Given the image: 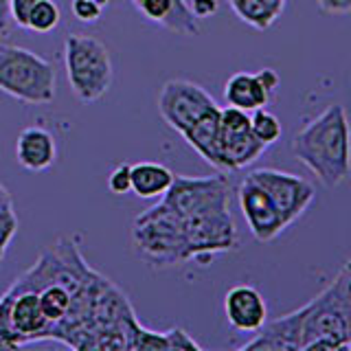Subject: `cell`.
<instances>
[{"instance_id":"obj_22","label":"cell","mask_w":351,"mask_h":351,"mask_svg":"<svg viewBox=\"0 0 351 351\" xmlns=\"http://www.w3.org/2000/svg\"><path fill=\"white\" fill-rule=\"evenodd\" d=\"M250 132L259 143L270 147L281 138L283 130H281V121L277 114L270 112L266 108H257V110H252V114H250Z\"/></svg>"},{"instance_id":"obj_2","label":"cell","mask_w":351,"mask_h":351,"mask_svg":"<svg viewBox=\"0 0 351 351\" xmlns=\"http://www.w3.org/2000/svg\"><path fill=\"white\" fill-rule=\"evenodd\" d=\"M301 351L351 349V268L345 263L327 288L303 305Z\"/></svg>"},{"instance_id":"obj_30","label":"cell","mask_w":351,"mask_h":351,"mask_svg":"<svg viewBox=\"0 0 351 351\" xmlns=\"http://www.w3.org/2000/svg\"><path fill=\"white\" fill-rule=\"evenodd\" d=\"M191 9V14L197 18V20H204V18H211L219 11V3L217 0H191V3H186Z\"/></svg>"},{"instance_id":"obj_33","label":"cell","mask_w":351,"mask_h":351,"mask_svg":"<svg viewBox=\"0 0 351 351\" xmlns=\"http://www.w3.org/2000/svg\"><path fill=\"white\" fill-rule=\"evenodd\" d=\"M11 11H9V0H0V36H7L11 31Z\"/></svg>"},{"instance_id":"obj_35","label":"cell","mask_w":351,"mask_h":351,"mask_svg":"<svg viewBox=\"0 0 351 351\" xmlns=\"http://www.w3.org/2000/svg\"><path fill=\"white\" fill-rule=\"evenodd\" d=\"M93 3H97L99 7H108V5H110V0H93Z\"/></svg>"},{"instance_id":"obj_28","label":"cell","mask_w":351,"mask_h":351,"mask_svg":"<svg viewBox=\"0 0 351 351\" xmlns=\"http://www.w3.org/2000/svg\"><path fill=\"white\" fill-rule=\"evenodd\" d=\"M71 11H73V16L80 22L93 25V22H97L99 18H101L104 7H99L97 3H93V0H73Z\"/></svg>"},{"instance_id":"obj_20","label":"cell","mask_w":351,"mask_h":351,"mask_svg":"<svg viewBox=\"0 0 351 351\" xmlns=\"http://www.w3.org/2000/svg\"><path fill=\"white\" fill-rule=\"evenodd\" d=\"M38 299H40L44 316L49 318V338H51L53 327L58 325L66 314H69L71 303H73V294L66 288H62V285L53 283V285H47V288H42L38 292Z\"/></svg>"},{"instance_id":"obj_9","label":"cell","mask_w":351,"mask_h":351,"mask_svg":"<svg viewBox=\"0 0 351 351\" xmlns=\"http://www.w3.org/2000/svg\"><path fill=\"white\" fill-rule=\"evenodd\" d=\"M248 176L268 193L272 204L277 206L279 215L283 217L285 226L294 224L310 208V204L316 197V186L307 178H301L296 173L263 167V169H255Z\"/></svg>"},{"instance_id":"obj_26","label":"cell","mask_w":351,"mask_h":351,"mask_svg":"<svg viewBox=\"0 0 351 351\" xmlns=\"http://www.w3.org/2000/svg\"><path fill=\"white\" fill-rule=\"evenodd\" d=\"M165 338H167V349H176V351H202V347L195 343L193 336L182 327H171L165 332Z\"/></svg>"},{"instance_id":"obj_8","label":"cell","mask_w":351,"mask_h":351,"mask_svg":"<svg viewBox=\"0 0 351 351\" xmlns=\"http://www.w3.org/2000/svg\"><path fill=\"white\" fill-rule=\"evenodd\" d=\"M182 235L186 250H189V261L213 257L217 252L233 250L239 244L230 208L182 217Z\"/></svg>"},{"instance_id":"obj_18","label":"cell","mask_w":351,"mask_h":351,"mask_svg":"<svg viewBox=\"0 0 351 351\" xmlns=\"http://www.w3.org/2000/svg\"><path fill=\"white\" fill-rule=\"evenodd\" d=\"M224 97L228 106L246 110V112H252L257 108H266L272 99V95L263 86L259 73H246V71L228 77V82L224 86Z\"/></svg>"},{"instance_id":"obj_13","label":"cell","mask_w":351,"mask_h":351,"mask_svg":"<svg viewBox=\"0 0 351 351\" xmlns=\"http://www.w3.org/2000/svg\"><path fill=\"white\" fill-rule=\"evenodd\" d=\"M224 312L226 321L237 332L255 334L257 329L266 323L268 318V305L263 294L255 285L241 283L230 288L224 296Z\"/></svg>"},{"instance_id":"obj_1","label":"cell","mask_w":351,"mask_h":351,"mask_svg":"<svg viewBox=\"0 0 351 351\" xmlns=\"http://www.w3.org/2000/svg\"><path fill=\"white\" fill-rule=\"evenodd\" d=\"M296 160L310 169L318 182L334 189L349 176V123L343 106H327L305 123L292 141Z\"/></svg>"},{"instance_id":"obj_14","label":"cell","mask_w":351,"mask_h":351,"mask_svg":"<svg viewBox=\"0 0 351 351\" xmlns=\"http://www.w3.org/2000/svg\"><path fill=\"white\" fill-rule=\"evenodd\" d=\"M11 294V327L20 340V345L36 343V340H49V318L44 316L42 305L38 299V292L31 290H14L9 288Z\"/></svg>"},{"instance_id":"obj_32","label":"cell","mask_w":351,"mask_h":351,"mask_svg":"<svg viewBox=\"0 0 351 351\" xmlns=\"http://www.w3.org/2000/svg\"><path fill=\"white\" fill-rule=\"evenodd\" d=\"M257 73H259V77H261L263 86H266V90H268L270 95L277 93V88H279V75H277V71L263 69V71H257Z\"/></svg>"},{"instance_id":"obj_27","label":"cell","mask_w":351,"mask_h":351,"mask_svg":"<svg viewBox=\"0 0 351 351\" xmlns=\"http://www.w3.org/2000/svg\"><path fill=\"white\" fill-rule=\"evenodd\" d=\"M108 189L114 195H125L132 191V178H130V165H117L108 176Z\"/></svg>"},{"instance_id":"obj_25","label":"cell","mask_w":351,"mask_h":351,"mask_svg":"<svg viewBox=\"0 0 351 351\" xmlns=\"http://www.w3.org/2000/svg\"><path fill=\"white\" fill-rule=\"evenodd\" d=\"M16 230H18V217L14 211V202L9 200L5 204H0V263L5 259L7 246L14 239Z\"/></svg>"},{"instance_id":"obj_12","label":"cell","mask_w":351,"mask_h":351,"mask_svg":"<svg viewBox=\"0 0 351 351\" xmlns=\"http://www.w3.org/2000/svg\"><path fill=\"white\" fill-rule=\"evenodd\" d=\"M303 318L305 310L299 307L285 316L263 323L255 338L241 347V351H301L303 345Z\"/></svg>"},{"instance_id":"obj_17","label":"cell","mask_w":351,"mask_h":351,"mask_svg":"<svg viewBox=\"0 0 351 351\" xmlns=\"http://www.w3.org/2000/svg\"><path fill=\"white\" fill-rule=\"evenodd\" d=\"M268 147L259 143L252 132H239V134H219V160H222V173L244 169L255 162Z\"/></svg>"},{"instance_id":"obj_3","label":"cell","mask_w":351,"mask_h":351,"mask_svg":"<svg viewBox=\"0 0 351 351\" xmlns=\"http://www.w3.org/2000/svg\"><path fill=\"white\" fill-rule=\"evenodd\" d=\"M132 241L138 255L152 266H180L189 261L182 235V217L162 200L134 219Z\"/></svg>"},{"instance_id":"obj_15","label":"cell","mask_w":351,"mask_h":351,"mask_svg":"<svg viewBox=\"0 0 351 351\" xmlns=\"http://www.w3.org/2000/svg\"><path fill=\"white\" fill-rule=\"evenodd\" d=\"M58 156V145L49 130L40 125H31L20 132L16 141V158L29 171L49 169Z\"/></svg>"},{"instance_id":"obj_7","label":"cell","mask_w":351,"mask_h":351,"mask_svg":"<svg viewBox=\"0 0 351 351\" xmlns=\"http://www.w3.org/2000/svg\"><path fill=\"white\" fill-rule=\"evenodd\" d=\"M162 202L171 206L180 217L226 211L230 208V184L222 173L208 176V178L173 176L169 189L162 195Z\"/></svg>"},{"instance_id":"obj_23","label":"cell","mask_w":351,"mask_h":351,"mask_svg":"<svg viewBox=\"0 0 351 351\" xmlns=\"http://www.w3.org/2000/svg\"><path fill=\"white\" fill-rule=\"evenodd\" d=\"M60 20H62V11L55 0H38L27 18V29L36 33H49L53 29H58Z\"/></svg>"},{"instance_id":"obj_19","label":"cell","mask_w":351,"mask_h":351,"mask_svg":"<svg viewBox=\"0 0 351 351\" xmlns=\"http://www.w3.org/2000/svg\"><path fill=\"white\" fill-rule=\"evenodd\" d=\"M173 171L162 162L143 160L130 165V178H132V193L138 197H162L173 180Z\"/></svg>"},{"instance_id":"obj_21","label":"cell","mask_w":351,"mask_h":351,"mask_svg":"<svg viewBox=\"0 0 351 351\" xmlns=\"http://www.w3.org/2000/svg\"><path fill=\"white\" fill-rule=\"evenodd\" d=\"M230 5H233L235 14L241 20L248 22L255 29H268L279 18L277 11L263 3V0H230Z\"/></svg>"},{"instance_id":"obj_10","label":"cell","mask_w":351,"mask_h":351,"mask_svg":"<svg viewBox=\"0 0 351 351\" xmlns=\"http://www.w3.org/2000/svg\"><path fill=\"white\" fill-rule=\"evenodd\" d=\"M158 112L162 121L178 134L200 119L206 110H211L215 99L208 95L200 84L189 80H169L158 93Z\"/></svg>"},{"instance_id":"obj_31","label":"cell","mask_w":351,"mask_h":351,"mask_svg":"<svg viewBox=\"0 0 351 351\" xmlns=\"http://www.w3.org/2000/svg\"><path fill=\"white\" fill-rule=\"evenodd\" d=\"M316 5L332 16H347L351 11V0H316Z\"/></svg>"},{"instance_id":"obj_6","label":"cell","mask_w":351,"mask_h":351,"mask_svg":"<svg viewBox=\"0 0 351 351\" xmlns=\"http://www.w3.org/2000/svg\"><path fill=\"white\" fill-rule=\"evenodd\" d=\"M95 274L97 272L88 268V263L82 257V252L77 248L75 241L64 237L49 250H44L36 266L27 270L20 279H16V283L11 285V288L18 292L22 290L40 292L42 288L55 283V285H62V288H66L75 296L93 281Z\"/></svg>"},{"instance_id":"obj_34","label":"cell","mask_w":351,"mask_h":351,"mask_svg":"<svg viewBox=\"0 0 351 351\" xmlns=\"http://www.w3.org/2000/svg\"><path fill=\"white\" fill-rule=\"evenodd\" d=\"M11 200V195H9V191L5 189L3 184H0V204H5V202H9Z\"/></svg>"},{"instance_id":"obj_5","label":"cell","mask_w":351,"mask_h":351,"mask_svg":"<svg viewBox=\"0 0 351 351\" xmlns=\"http://www.w3.org/2000/svg\"><path fill=\"white\" fill-rule=\"evenodd\" d=\"M64 62L73 93L84 104L99 101L112 86V60L101 40L73 33L64 42Z\"/></svg>"},{"instance_id":"obj_16","label":"cell","mask_w":351,"mask_h":351,"mask_svg":"<svg viewBox=\"0 0 351 351\" xmlns=\"http://www.w3.org/2000/svg\"><path fill=\"white\" fill-rule=\"evenodd\" d=\"M182 138L200 154V156L213 165L215 169L222 171V160H219V106H213L211 110L193 121V123L182 132Z\"/></svg>"},{"instance_id":"obj_24","label":"cell","mask_w":351,"mask_h":351,"mask_svg":"<svg viewBox=\"0 0 351 351\" xmlns=\"http://www.w3.org/2000/svg\"><path fill=\"white\" fill-rule=\"evenodd\" d=\"M9 310H11V294L7 290L3 296H0V349H18V347H22L16 332H14V327H11Z\"/></svg>"},{"instance_id":"obj_4","label":"cell","mask_w":351,"mask_h":351,"mask_svg":"<svg viewBox=\"0 0 351 351\" xmlns=\"http://www.w3.org/2000/svg\"><path fill=\"white\" fill-rule=\"evenodd\" d=\"M55 69L29 49L0 47V90L22 104L44 106L55 97Z\"/></svg>"},{"instance_id":"obj_11","label":"cell","mask_w":351,"mask_h":351,"mask_svg":"<svg viewBox=\"0 0 351 351\" xmlns=\"http://www.w3.org/2000/svg\"><path fill=\"white\" fill-rule=\"evenodd\" d=\"M237 200L241 206V213L246 217L248 230L257 241H272L279 237L288 226H285L283 217L279 215L277 206L272 204L268 193L261 186L246 176L237 189Z\"/></svg>"},{"instance_id":"obj_29","label":"cell","mask_w":351,"mask_h":351,"mask_svg":"<svg viewBox=\"0 0 351 351\" xmlns=\"http://www.w3.org/2000/svg\"><path fill=\"white\" fill-rule=\"evenodd\" d=\"M36 3L38 0H9L11 20H14L18 27L27 29V18L31 14V9L36 7Z\"/></svg>"}]
</instances>
